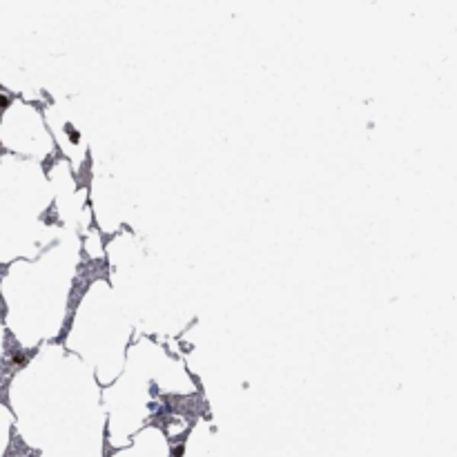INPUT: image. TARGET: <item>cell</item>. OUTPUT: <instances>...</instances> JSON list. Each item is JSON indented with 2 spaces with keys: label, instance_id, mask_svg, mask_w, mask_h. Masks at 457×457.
Segmentation results:
<instances>
[{
  "label": "cell",
  "instance_id": "obj_1",
  "mask_svg": "<svg viewBox=\"0 0 457 457\" xmlns=\"http://www.w3.org/2000/svg\"><path fill=\"white\" fill-rule=\"evenodd\" d=\"M7 105H9V98L7 96H0V109H4Z\"/></svg>",
  "mask_w": 457,
  "mask_h": 457
}]
</instances>
